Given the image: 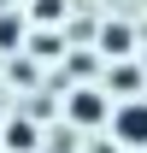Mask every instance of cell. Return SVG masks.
<instances>
[{
    "instance_id": "2",
    "label": "cell",
    "mask_w": 147,
    "mask_h": 153,
    "mask_svg": "<svg viewBox=\"0 0 147 153\" xmlns=\"http://www.w3.org/2000/svg\"><path fill=\"white\" fill-rule=\"evenodd\" d=\"M112 141L124 147H147V100H124L112 112Z\"/></svg>"
},
{
    "instance_id": "6",
    "label": "cell",
    "mask_w": 147,
    "mask_h": 153,
    "mask_svg": "<svg viewBox=\"0 0 147 153\" xmlns=\"http://www.w3.org/2000/svg\"><path fill=\"white\" fill-rule=\"evenodd\" d=\"M100 47H106V53H118V59H129V47H135V36H129L124 24H106V30H100Z\"/></svg>"
},
{
    "instance_id": "3",
    "label": "cell",
    "mask_w": 147,
    "mask_h": 153,
    "mask_svg": "<svg viewBox=\"0 0 147 153\" xmlns=\"http://www.w3.org/2000/svg\"><path fill=\"white\" fill-rule=\"evenodd\" d=\"M106 88L124 94V100H135V94H141V65H135V59H118V65L106 71Z\"/></svg>"
},
{
    "instance_id": "10",
    "label": "cell",
    "mask_w": 147,
    "mask_h": 153,
    "mask_svg": "<svg viewBox=\"0 0 147 153\" xmlns=\"http://www.w3.org/2000/svg\"><path fill=\"white\" fill-rule=\"evenodd\" d=\"M0 12H12V0H0Z\"/></svg>"
},
{
    "instance_id": "4",
    "label": "cell",
    "mask_w": 147,
    "mask_h": 153,
    "mask_svg": "<svg viewBox=\"0 0 147 153\" xmlns=\"http://www.w3.org/2000/svg\"><path fill=\"white\" fill-rule=\"evenodd\" d=\"M0 141H6V147L12 153H36V124H30V118H6V124H0Z\"/></svg>"
},
{
    "instance_id": "9",
    "label": "cell",
    "mask_w": 147,
    "mask_h": 153,
    "mask_svg": "<svg viewBox=\"0 0 147 153\" xmlns=\"http://www.w3.org/2000/svg\"><path fill=\"white\" fill-rule=\"evenodd\" d=\"M12 82H24V88H30V82H36V65H30V59H12Z\"/></svg>"
},
{
    "instance_id": "8",
    "label": "cell",
    "mask_w": 147,
    "mask_h": 153,
    "mask_svg": "<svg viewBox=\"0 0 147 153\" xmlns=\"http://www.w3.org/2000/svg\"><path fill=\"white\" fill-rule=\"evenodd\" d=\"M36 18H41V24H53V18H65V0H36Z\"/></svg>"
},
{
    "instance_id": "1",
    "label": "cell",
    "mask_w": 147,
    "mask_h": 153,
    "mask_svg": "<svg viewBox=\"0 0 147 153\" xmlns=\"http://www.w3.org/2000/svg\"><path fill=\"white\" fill-rule=\"evenodd\" d=\"M65 118H71L76 130H94V124H106V118H112V106H106V94H100V88H88V82H82V88H71V94H65Z\"/></svg>"
},
{
    "instance_id": "5",
    "label": "cell",
    "mask_w": 147,
    "mask_h": 153,
    "mask_svg": "<svg viewBox=\"0 0 147 153\" xmlns=\"http://www.w3.org/2000/svg\"><path fill=\"white\" fill-rule=\"evenodd\" d=\"M24 24H30L24 12H0V53H12V47L24 41Z\"/></svg>"
},
{
    "instance_id": "7",
    "label": "cell",
    "mask_w": 147,
    "mask_h": 153,
    "mask_svg": "<svg viewBox=\"0 0 147 153\" xmlns=\"http://www.w3.org/2000/svg\"><path fill=\"white\" fill-rule=\"evenodd\" d=\"M65 71H71V76H76V88H82V82L94 76V59H88V53H71V59H65Z\"/></svg>"
}]
</instances>
